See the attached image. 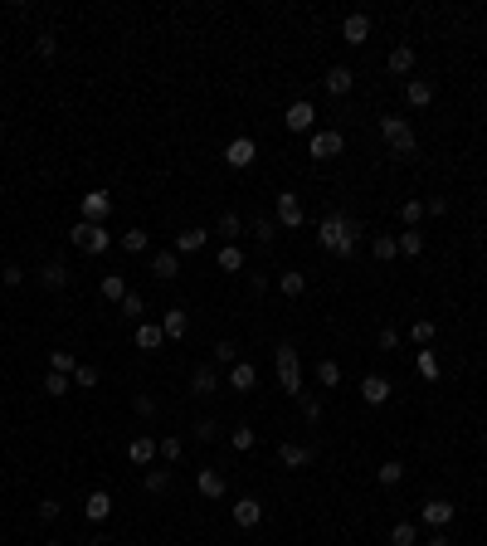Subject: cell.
Listing matches in <instances>:
<instances>
[{
    "mask_svg": "<svg viewBox=\"0 0 487 546\" xmlns=\"http://www.w3.org/2000/svg\"><path fill=\"white\" fill-rule=\"evenodd\" d=\"M317 244H322L326 254H336V259H351L356 244H361V224L336 210V215H326L322 224H317Z\"/></svg>",
    "mask_w": 487,
    "mask_h": 546,
    "instance_id": "1",
    "label": "cell"
},
{
    "mask_svg": "<svg viewBox=\"0 0 487 546\" xmlns=\"http://www.w3.org/2000/svg\"><path fill=\"white\" fill-rule=\"evenodd\" d=\"M278 385L288 395H302V361H298V347H278Z\"/></svg>",
    "mask_w": 487,
    "mask_h": 546,
    "instance_id": "2",
    "label": "cell"
},
{
    "mask_svg": "<svg viewBox=\"0 0 487 546\" xmlns=\"http://www.w3.org/2000/svg\"><path fill=\"white\" fill-rule=\"evenodd\" d=\"M380 136L390 142V152H400V157H414V127H409L405 117H380Z\"/></svg>",
    "mask_w": 487,
    "mask_h": 546,
    "instance_id": "3",
    "label": "cell"
},
{
    "mask_svg": "<svg viewBox=\"0 0 487 546\" xmlns=\"http://www.w3.org/2000/svg\"><path fill=\"white\" fill-rule=\"evenodd\" d=\"M69 239H74L79 249H88V254H103V249L112 244L108 229H103V224H88V219H83V224H74V234H69Z\"/></svg>",
    "mask_w": 487,
    "mask_h": 546,
    "instance_id": "4",
    "label": "cell"
},
{
    "mask_svg": "<svg viewBox=\"0 0 487 546\" xmlns=\"http://www.w3.org/2000/svg\"><path fill=\"white\" fill-rule=\"evenodd\" d=\"M341 147H346V136H341V132H312V142H307V157L331 162V157H341Z\"/></svg>",
    "mask_w": 487,
    "mask_h": 546,
    "instance_id": "5",
    "label": "cell"
},
{
    "mask_svg": "<svg viewBox=\"0 0 487 546\" xmlns=\"http://www.w3.org/2000/svg\"><path fill=\"white\" fill-rule=\"evenodd\" d=\"M273 215H278V224H288V229H298L302 219H307V215H302V200H298L293 191H283V195H278V205H273Z\"/></svg>",
    "mask_w": 487,
    "mask_h": 546,
    "instance_id": "6",
    "label": "cell"
},
{
    "mask_svg": "<svg viewBox=\"0 0 487 546\" xmlns=\"http://www.w3.org/2000/svg\"><path fill=\"white\" fill-rule=\"evenodd\" d=\"M253 157H258V147H253L248 136H234V142L224 147V162L234 166V171H244V166H253Z\"/></svg>",
    "mask_w": 487,
    "mask_h": 546,
    "instance_id": "7",
    "label": "cell"
},
{
    "mask_svg": "<svg viewBox=\"0 0 487 546\" xmlns=\"http://www.w3.org/2000/svg\"><path fill=\"white\" fill-rule=\"evenodd\" d=\"M112 215V195L108 191H88L83 195V219L88 224H98V219H108Z\"/></svg>",
    "mask_w": 487,
    "mask_h": 546,
    "instance_id": "8",
    "label": "cell"
},
{
    "mask_svg": "<svg viewBox=\"0 0 487 546\" xmlns=\"http://www.w3.org/2000/svg\"><path fill=\"white\" fill-rule=\"evenodd\" d=\"M419 517L429 522L433 532H443V527L453 522V502H443V497H433V502H424V507H419Z\"/></svg>",
    "mask_w": 487,
    "mask_h": 546,
    "instance_id": "9",
    "label": "cell"
},
{
    "mask_svg": "<svg viewBox=\"0 0 487 546\" xmlns=\"http://www.w3.org/2000/svg\"><path fill=\"white\" fill-rule=\"evenodd\" d=\"M283 122H288V132H312V122H317V108H312V103H293V108L283 112Z\"/></svg>",
    "mask_w": 487,
    "mask_h": 546,
    "instance_id": "10",
    "label": "cell"
},
{
    "mask_svg": "<svg viewBox=\"0 0 487 546\" xmlns=\"http://www.w3.org/2000/svg\"><path fill=\"white\" fill-rule=\"evenodd\" d=\"M278 464L307 468V464H312V449H307V444H293V439H283V444H278Z\"/></svg>",
    "mask_w": 487,
    "mask_h": 546,
    "instance_id": "11",
    "label": "cell"
},
{
    "mask_svg": "<svg viewBox=\"0 0 487 546\" xmlns=\"http://www.w3.org/2000/svg\"><path fill=\"white\" fill-rule=\"evenodd\" d=\"M151 273H156L161 283H171V278L181 273V254H176V249H161V254H151Z\"/></svg>",
    "mask_w": 487,
    "mask_h": 546,
    "instance_id": "12",
    "label": "cell"
},
{
    "mask_svg": "<svg viewBox=\"0 0 487 546\" xmlns=\"http://www.w3.org/2000/svg\"><path fill=\"white\" fill-rule=\"evenodd\" d=\"M356 88V74L346 69V64H336V69H326V93H336V98H346Z\"/></svg>",
    "mask_w": 487,
    "mask_h": 546,
    "instance_id": "13",
    "label": "cell"
},
{
    "mask_svg": "<svg viewBox=\"0 0 487 546\" xmlns=\"http://www.w3.org/2000/svg\"><path fill=\"white\" fill-rule=\"evenodd\" d=\"M390 390H395V385L385 381V376H366V381H361V395H366V405H385V400H390Z\"/></svg>",
    "mask_w": 487,
    "mask_h": 546,
    "instance_id": "14",
    "label": "cell"
},
{
    "mask_svg": "<svg viewBox=\"0 0 487 546\" xmlns=\"http://www.w3.org/2000/svg\"><path fill=\"white\" fill-rule=\"evenodd\" d=\"M234 522H239V527H258V522H263V502H258V497H239V502H234Z\"/></svg>",
    "mask_w": 487,
    "mask_h": 546,
    "instance_id": "15",
    "label": "cell"
},
{
    "mask_svg": "<svg viewBox=\"0 0 487 546\" xmlns=\"http://www.w3.org/2000/svg\"><path fill=\"white\" fill-rule=\"evenodd\" d=\"M195 488L205 492V497H224V473H215V468H200V473H195Z\"/></svg>",
    "mask_w": 487,
    "mask_h": 546,
    "instance_id": "16",
    "label": "cell"
},
{
    "mask_svg": "<svg viewBox=\"0 0 487 546\" xmlns=\"http://www.w3.org/2000/svg\"><path fill=\"white\" fill-rule=\"evenodd\" d=\"M253 381H258L253 361H234V366H229V385H234V390H253Z\"/></svg>",
    "mask_w": 487,
    "mask_h": 546,
    "instance_id": "17",
    "label": "cell"
},
{
    "mask_svg": "<svg viewBox=\"0 0 487 546\" xmlns=\"http://www.w3.org/2000/svg\"><path fill=\"white\" fill-rule=\"evenodd\" d=\"M341 34H346V44H366L371 20H366V15H346V20H341Z\"/></svg>",
    "mask_w": 487,
    "mask_h": 546,
    "instance_id": "18",
    "label": "cell"
},
{
    "mask_svg": "<svg viewBox=\"0 0 487 546\" xmlns=\"http://www.w3.org/2000/svg\"><path fill=\"white\" fill-rule=\"evenodd\" d=\"M127 459H132V464H151V459H156V439L136 435L132 444H127Z\"/></svg>",
    "mask_w": 487,
    "mask_h": 546,
    "instance_id": "19",
    "label": "cell"
},
{
    "mask_svg": "<svg viewBox=\"0 0 487 546\" xmlns=\"http://www.w3.org/2000/svg\"><path fill=\"white\" fill-rule=\"evenodd\" d=\"M83 512H88V522H108V512H112V497L103 488L98 492H88V507H83Z\"/></svg>",
    "mask_w": 487,
    "mask_h": 546,
    "instance_id": "20",
    "label": "cell"
},
{
    "mask_svg": "<svg viewBox=\"0 0 487 546\" xmlns=\"http://www.w3.org/2000/svg\"><path fill=\"white\" fill-rule=\"evenodd\" d=\"M161 332L171 337V342H181V337L190 332V317L181 312V307H171V312H166V322H161Z\"/></svg>",
    "mask_w": 487,
    "mask_h": 546,
    "instance_id": "21",
    "label": "cell"
},
{
    "mask_svg": "<svg viewBox=\"0 0 487 546\" xmlns=\"http://www.w3.org/2000/svg\"><path fill=\"white\" fill-rule=\"evenodd\" d=\"M161 342H166V332L156 327V322H141V327H136V347H141V352H156Z\"/></svg>",
    "mask_w": 487,
    "mask_h": 546,
    "instance_id": "22",
    "label": "cell"
},
{
    "mask_svg": "<svg viewBox=\"0 0 487 546\" xmlns=\"http://www.w3.org/2000/svg\"><path fill=\"white\" fill-rule=\"evenodd\" d=\"M405 98H409V108H429V103H433V83L414 79V83L405 88Z\"/></svg>",
    "mask_w": 487,
    "mask_h": 546,
    "instance_id": "23",
    "label": "cell"
},
{
    "mask_svg": "<svg viewBox=\"0 0 487 546\" xmlns=\"http://www.w3.org/2000/svg\"><path fill=\"white\" fill-rule=\"evenodd\" d=\"M385 64H390V74H409V69H414V49H409V44H395Z\"/></svg>",
    "mask_w": 487,
    "mask_h": 546,
    "instance_id": "24",
    "label": "cell"
},
{
    "mask_svg": "<svg viewBox=\"0 0 487 546\" xmlns=\"http://www.w3.org/2000/svg\"><path fill=\"white\" fill-rule=\"evenodd\" d=\"M39 283H44V288H64V283H69V269H64V264H44V269H39Z\"/></svg>",
    "mask_w": 487,
    "mask_h": 546,
    "instance_id": "25",
    "label": "cell"
},
{
    "mask_svg": "<svg viewBox=\"0 0 487 546\" xmlns=\"http://www.w3.org/2000/svg\"><path fill=\"white\" fill-rule=\"evenodd\" d=\"M215 371H210V366H195V376H190V390H195V395H210V390H215Z\"/></svg>",
    "mask_w": 487,
    "mask_h": 546,
    "instance_id": "26",
    "label": "cell"
},
{
    "mask_svg": "<svg viewBox=\"0 0 487 546\" xmlns=\"http://www.w3.org/2000/svg\"><path fill=\"white\" fill-rule=\"evenodd\" d=\"M127 293H132V288H127V278H122V273H108V278H103V298L122 302V298H127Z\"/></svg>",
    "mask_w": 487,
    "mask_h": 546,
    "instance_id": "27",
    "label": "cell"
},
{
    "mask_svg": "<svg viewBox=\"0 0 487 546\" xmlns=\"http://www.w3.org/2000/svg\"><path fill=\"white\" fill-rule=\"evenodd\" d=\"M200 244H205V229H181L176 234V254H195Z\"/></svg>",
    "mask_w": 487,
    "mask_h": 546,
    "instance_id": "28",
    "label": "cell"
},
{
    "mask_svg": "<svg viewBox=\"0 0 487 546\" xmlns=\"http://www.w3.org/2000/svg\"><path fill=\"white\" fill-rule=\"evenodd\" d=\"M219 269H224V273H239L244 269V249L239 244H224V249H219Z\"/></svg>",
    "mask_w": 487,
    "mask_h": 546,
    "instance_id": "29",
    "label": "cell"
},
{
    "mask_svg": "<svg viewBox=\"0 0 487 546\" xmlns=\"http://www.w3.org/2000/svg\"><path fill=\"white\" fill-rule=\"evenodd\" d=\"M376 478L385 483V488H395V483L405 478V464H400V459H390V464H380V468H376Z\"/></svg>",
    "mask_w": 487,
    "mask_h": 546,
    "instance_id": "30",
    "label": "cell"
},
{
    "mask_svg": "<svg viewBox=\"0 0 487 546\" xmlns=\"http://www.w3.org/2000/svg\"><path fill=\"white\" fill-rule=\"evenodd\" d=\"M414 366H419L424 381H438V356H433V352H419V356H414Z\"/></svg>",
    "mask_w": 487,
    "mask_h": 546,
    "instance_id": "31",
    "label": "cell"
},
{
    "mask_svg": "<svg viewBox=\"0 0 487 546\" xmlns=\"http://www.w3.org/2000/svg\"><path fill=\"white\" fill-rule=\"evenodd\" d=\"M376 259H395V254H400V239H395V234H376Z\"/></svg>",
    "mask_w": 487,
    "mask_h": 546,
    "instance_id": "32",
    "label": "cell"
},
{
    "mask_svg": "<svg viewBox=\"0 0 487 546\" xmlns=\"http://www.w3.org/2000/svg\"><path fill=\"white\" fill-rule=\"evenodd\" d=\"M229 444H234V449H239V454H248V449H253V444H258V435H253V430H248V425H239V430H234V435H229Z\"/></svg>",
    "mask_w": 487,
    "mask_h": 546,
    "instance_id": "33",
    "label": "cell"
},
{
    "mask_svg": "<svg viewBox=\"0 0 487 546\" xmlns=\"http://www.w3.org/2000/svg\"><path fill=\"white\" fill-rule=\"evenodd\" d=\"M181 449H186V444H181V439H176V435H166L161 444H156V454H161L166 464H176V459H181Z\"/></svg>",
    "mask_w": 487,
    "mask_h": 546,
    "instance_id": "34",
    "label": "cell"
},
{
    "mask_svg": "<svg viewBox=\"0 0 487 546\" xmlns=\"http://www.w3.org/2000/svg\"><path fill=\"white\" fill-rule=\"evenodd\" d=\"M171 488V468H151L146 473V492H166Z\"/></svg>",
    "mask_w": 487,
    "mask_h": 546,
    "instance_id": "35",
    "label": "cell"
},
{
    "mask_svg": "<svg viewBox=\"0 0 487 546\" xmlns=\"http://www.w3.org/2000/svg\"><path fill=\"white\" fill-rule=\"evenodd\" d=\"M414 537H419L414 522H395V532H390V542H395V546H414Z\"/></svg>",
    "mask_w": 487,
    "mask_h": 546,
    "instance_id": "36",
    "label": "cell"
},
{
    "mask_svg": "<svg viewBox=\"0 0 487 546\" xmlns=\"http://www.w3.org/2000/svg\"><path fill=\"white\" fill-rule=\"evenodd\" d=\"M302 288H307L302 273H283V298H302Z\"/></svg>",
    "mask_w": 487,
    "mask_h": 546,
    "instance_id": "37",
    "label": "cell"
},
{
    "mask_svg": "<svg viewBox=\"0 0 487 546\" xmlns=\"http://www.w3.org/2000/svg\"><path fill=\"white\" fill-rule=\"evenodd\" d=\"M49 361H54V371H59V376H74V371H79V361H74V352H54Z\"/></svg>",
    "mask_w": 487,
    "mask_h": 546,
    "instance_id": "38",
    "label": "cell"
},
{
    "mask_svg": "<svg viewBox=\"0 0 487 546\" xmlns=\"http://www.w3.org/2000/svg\"><path fill=\"white\" fill-rule=\"evenodd\" d=\"M317 381L336 385V381H341V366H336V361H317Z\"/></svg>",
    "mask_w": 487,
    "mask_h": 546,
    "instance_id": "39",
    "label": "cell"
},
{
    "mask_svg": "<svg viewBox=\"0 0 487 546\" xmlns=\"http://www.w3.org/2000/svg\"><path fill=\"white\" fill-rule=\"evenodd\" d=\"M400 219H405L409 229H414V224L424 219V205H419V200H405V205H400Z\"/></svg>",
    "mask_w": 487,
    "mask_h": 546,
    "instance_id": "40",
    "label": "cell"
},
{
    "mask_svg": "<svg viewBox=\"0 0 487 546\" xmlns=\"http://www.w3.org/2000/svg\"><path fill=\"white\" fill-rule=\"evenodd\" d=\"M409 337H414L419 347H429V342H433V322H429V317H424V322H414V327H409Z\"/></svg>",
    "mask_w": 487,
    "mask_h": 546,
    "instance_id": "41",
    "label": "cell"
},
{
    "mask_svg": "<svg viewBox=\"0 0 487 546\" xmlns=\"http://www.w3.org/2000/svg\"><path fill=\"white\" fill-rule=\"evenodd\" d=\"M122 249H127V254H141V249H146V234H141V229H127V234H122Z\"/></svg>",
    "mask_w": 487,
    "mask_h": 546,
    "instance_id": "42",
    "label": "cell"
},
{
    "mask_svg": "<svg viewBox=\"0 0 487 546\" xmlns=\"http://www.w3.org/2000/svg\"><path fill=\"white\" fill-rule=\"evenodd\" d=\"M141 307H146V302H141V293H127V298H122V317H141Z\"/></svg>",
    "mask_w": 487,
    "mask_h": 546,
    "instance_id": "43",
    "label": "cell"
},
{
    "mask_svg": "<svg viewBox=\"0 0 487 546\" xmlns=\"http://www.w3.org/2000/svg\"><path fill=\"white\" fill-rule=\"evenodd\" d=\"M74 385H79V390H93V385H98V371H93V366H79V371H74Z\"/></svg>",
    "mask_w": 487,
    "mask_h": 546,
    "instance_id": "44",
    "label": "cell"
},
{
    "mask_svg": "<svg viewBox=\"0 0 487 546\" xmlns=\"http://www.w3.org/2000/svg\"><path fill=\"white\" fill-rule=\"evenodd\" d=\"M253 234H258V244H273L278 224H273V219H253Z\"/></svg>",
    "mask_w": 487,
    "mask_h": 546,
    "instance_id": "45",
    "label": "cell"
},
{
    "mask_svg": "<svg viewBox=\"0 0 487 546\" xmlns=\"http://www.w3.org/2000/svg\"><path fill=\"white\" fill-rule=\"evenodd\" d=\"M215 361L234 366V361H239V347H234V342H219V347H215Z\"/></svg>",
    "mask_w": 487,
    "mask_h": 546,
    "instance_id": "46",
    "label": "cell"
},
{
    "mask_svg": "<svg viewBox=\"0 0 487 546\" xmlns=\"http://www.w3.org/2000/svg\"><path fill=\"white\" fill-rule=\"evenodd\" d=\"M419 249H424V239H419L414 229H405V234H400V254H419Z\"/></svg>",
    "mask_w": 487,
    "mask_h": 546,
    "instance_id": "47",
    "label": "cell"
},
{
    "mask_svg": "<svg viewBox=\"0 0 487 546\" xmlns=\"http://www.w3.org/2000/svg\"><path fill=\"white\" fill-rule=\"evenodd\" d=\"M44 390H49V395H69V376H59V371H49V381H44Z\"/></svg>",
    "mask_w": 487,
    "mask_h": 546,
    "instance_id": "48",
    "label": "cell"
},
{
    "mask_svg": "<svg viewBox=\"0 0 487 546\" xmlns=\"http://www.w3.org/2000/svg\"><path fill=\"white\" fill-rule=\"evenodd\" d=\"M219 234H229V239L239 234V215H234V210H224V215H219Z\"/></svg>",
    "mask_w": 487,
    "mask_h": 546,
    "instance_id": "49",
    "label": "cell"
},
{
    "mask_svg": "<svg viewBox=\"0 0 487 546\" xmlns=\"http://www.w3.org/2000/svg\"><path fill=\"white\" fill-rule=\"evenodd\" d=\"M302 420H312V425H317V420H322V400H312V395H302Z\"/></svg>",
    "mask_w": 487,
    "mask_h": 546,
    "instance_id": "50",
    "label": "cell"
},
{
    "mask_svg": "<svg viewBox=\"0 0 487 546\" xmlns=\"http://www.w3.org/2000/svg\"><path fill=\"white\" fill-rule=\"evenodd\" d=\"M34 49H39V59H54L59 54V39H54V34H39V44H34Z\"/></svg>",
    "mask_w": 487,
    "mask_h": 546,
    "instance_id": "51",
    "label": "cell"
},
{
    "mask_svg": "<svg viewBox=\"0 0 487 546\" xmlns=\"http://www.w3.org/2000/svg\"><path fill=\"white\" fill-rule=\"evenodd\" d=\"M215 435H219V425H215V420H200V425H195V439H205V444H210Z\"/></svg>",
    "mask_w": 487,
    "mask_h": 546,
    "instance_id": "52",
    "label": "cell"
},
{
    "mask_svg": "<svg viewBox=\"0 0 487 546\" xmlns=\"http://www.w3.org/2000/svg\"><path fill=\"white\" fill-rule=\"evenodd\" d=\"M380 347H385V352H395V347H400V332L385 327V332H380Z\"/></svg>",
    "mask_w": 487,
    "mask_h": 546,
    "instance_id": "53",
    "label": "cell"
},
{
    "mask_svg": "<svg viewBox=\"0 0 487 546\" xmlns=\"http://www.w3.org/2000/svg\"><path fill=\"white\" fill-rule=\"evenodd\" d=\"M39 517H44V522L59 517V502H54V497H44V502H39Z\"/></svg>",
    "mask_w": 487,
    "mask_h": 546,
    "instance_id": "54",
    "label": "cell"
},
{
    "mask_svg": "<svg viewBox=\"0 0 487 546\" xmlns=\"http://www.w3.org/2000/svg\"><path fill=\"white\" fill-rule=\"evenodd\" d=\"M443 210H448V200H443V195H433L429 205H424V215H443Z\"/></svg>",
    "mask_w": 487,
    "mask_h": 546,
    "instance_id": "55",
    "label": "cell"
},
{
    "mask_svg": "<svg viewBox=\"0 0 487 546\" xmlns=\"http://www.w3.org/2000/svg\"><path fill=\"white\" fill-rule=\"evenodd\" d=\"M0 278H5V288H15V283H20V278H25V269H15V264H10V269L0 273Z\"/></svg>",
    "mask_w": 487,
    "mask_h": 546,
    "instance_id": "56",
    "label": "cell"
},
{
    "mask_svg": "<svg viewBox=\"0 0 487 546\" xmlns=\"http://www.w3.org/2000/svg\"><path fill=\"white\" fill-rule=\"evenodd\" d=\"M136 415H156V400L151 395H136Z\"/></svg>",
    "mask_w": 487,
    "mask_h": 546,
    "instance_id": "57",
    "label": "cell"
},
{
    "mask_svg": "<svg viewBox=\"0 0 487 546\" xmlns=\"http://www.w3.org/2000/svg\"><path fill=\"white\" fill-rule=\"evenodd\" d=\"M424 546H453V542H448L443 532H433V537H429V542H424Z\"/></svg>",
    "mask_w": 487,
    "mask_h": 546,
    "instance_id": "58",
    "label": "cell"
},
{
    "mask_svg": "<svg viewBox=\"0 0 487 546\" xmlns=\"http://www.w3.org/2000/svg\"><path fill=\"white\" fill-rule=\"evenodd\" d=\"M88 546H108V542H88Z\"/></svg>",
    "mask_w": 487,
    "mask_h": 546,
    "instance_id": "59",
    "label": "cell"
},
{
    "mask_svg": "<svg viewBox=\"0 0 487 546\" xmlns=\"http://www.w3.org/2000/svg\"><path fill=\"white\" fill-rule=\"evenodd\" d=\"M49 546H59V542H49Z\"/></svg>",
    "mask_w": 487,
    "mask_h": 546,
    "instance_id": "60",
    "label": "cell"
}]
</instances>
